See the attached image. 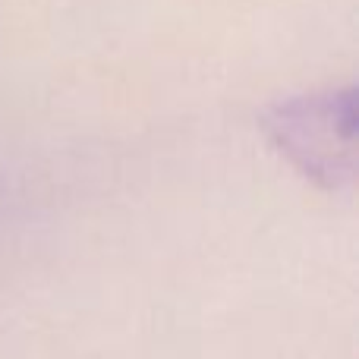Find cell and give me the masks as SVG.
Listing matches in <instances>:
<instances>
[{"label": "cell", "mask_w": 359, "mask_h": 359, "mask_svg": "<svg viewBox=\"0 0 359 359\" xmlns=\"http://www.w3.org/2000/svg\"><path fill=\"white\" fill-rule=\"evenodd\" d=\"M271 142L316 183L337 189L356 174V101L353 88L280 101L265 114Z\"/></svg>", "instance_id": "6da1fadb"}]
</instances>
